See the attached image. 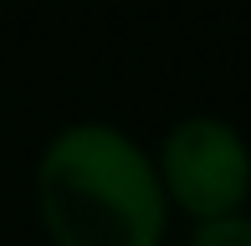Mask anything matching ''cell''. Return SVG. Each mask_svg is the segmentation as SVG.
Listing matches in <instances>:
<instances>
[{"mask_svg":"<svg viewBox=\"0 0 251 246\" xmlns=\"http://www.w3.org/2000/svg\"><path fill=\"white\" fill-rule=\"evenodd\" d=\"M36 216L51 246H159L169 200L154 154L113 123H67L36 164Z\"/></svg>","mask_w":251,"mask_h":246,"instance_id":"cell-1","label":"cell"},{"mask_svg":"<svg viewBox=\"0 0 251 246\" xmlns=\"http://www.w3.org/2000/svg\"><path fill=\"white\" fill-rule=\"evenodd\" d=\"M164 200L185 210L190 221H215V216H241L251 195V149L226 118L195 113L179 118L164 133L154 154Z\"/></svg>","mask_w":251,"mask_h":246,"instance_id":"cell-2","label":"cell"},{"mask_svg":"<svg viewBox=\"0 0 251 246\" xmlns=\"http://www.w3.org/2000/svg\"><path fill=\"white\" fill-rule=\"evenodd\" d=\"M251 231L246 216H215V221H195L190 231V246H241Z\"/></svg>","mask_w":251,"mask_h":246,"instance_id":"cell-3","label":"cell"},{"mask_svg":"<svg viewBox=\"0 0 251 246\" xmlns=\"http://www.w3.org/2000/svg\"><path fill=\"white\" fill-rule=\"evenodd\" d=\"M241 246H251V231H246V241H241Z\"/></svg>","mask_w":251,"mask_h":246,"instance_id":"cell-4","label":"cell"}]
</instances>
